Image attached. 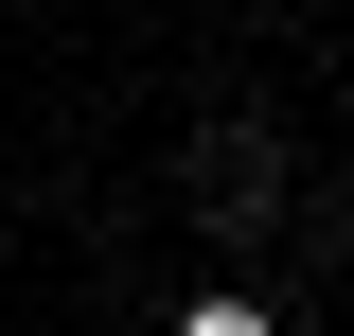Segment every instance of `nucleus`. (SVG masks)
<instances>
[{
	"label": "nucleus",
	"mask_w": 354,
	"mask_h": 336,
	"mask_svg": "<svg viewBox=\"0 0 354 336\" xmlns=\"http://www.w3.org/2000/svg\"><path fill=\"white\" fill-rule=\"evenodd\" d=\"M195 212H213V230H266V212H283V142H266V124H213V142H195Z\"/></svg>",
	"instance_id": "obj_1"
},
{
	"label": "nucleus",
	"mask_w": 354,
	"mask_h": 336,
	"mask_svg": "<svg viewBox=\"0 0 354 336\" xmlns=\"http://www.w3.org/2000/svg\"><path fill=\"white\" fill-rule=\"evenodd\" d=\"M177 336H283L266 301H177Z\"/></svg>",
	"instance_id": "obj_2"
}]
</instances>
